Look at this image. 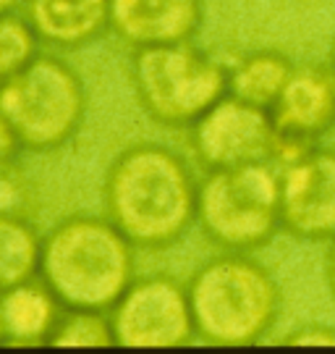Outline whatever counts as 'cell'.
<instances>
[{
	"instance_id": "cell-6",
	"label": "cell",
	"mask_w": 335,
	"mask_h": 354,
	"mask_svg": "<svg viewBox=\"0 0 335 354\" xmlns=\"http://www.w3.org/2000/svg\"><path fill=\"white\" fill-rule=\"evenodd\" d=\"M87 108L84 84L68 64L35 55L0 84V115L26 150H55L74 137Z\"/></svg>"
},
{
	"instance_id": "cell-22",
	"label": "cell",
	"mask_w": 335,
	"mask_h": 354,
	"mask_svg": "<svg viewBox=\"0 0 335 354\" xmlns=\"http://www.w3.org/2000/svg\"><path fill=\"white\" fill-rule=\"evenodd\" d=\"M6 339V328H3V315H0V342Z\"/></svg>"
},
{
	"instance_id": "cell-12",
	"label": "cell",
	"mask_w": 335,
	"mask_h": 354,
	"mask_svg": "<svg viewBox=\"0 0 335 354\" xmlns=\"http://www.w3.org/2000/svg\"><path fill=\"white\" fill-rule=\"evenodd\" d=\"M29 24L55 45H84L111 24V0H26Z\"/></svg>"
},
{
	"instance_id": "cell-16",
	"label": "cell",
	"mask_w": 335,
	"mask_h": 354,
	"mask_svg": "<svg viewBox=\"0 0 335 354\" xmlns=\"http://www.w3.org/2000/svg\"><path fill=\"white\" fill-rule=\"evenodd\" d=\"M45 344L52 346H118L113 320L102 310H66Z\"/></svg>"
},
{
	"instance_id": "cell-9",
	"label": "cell",
	"mask_w": 335,
	"mask_h": 354,
	"mask_svg": "<svg viewBox=\"0 0 335 354\" xmlns=\"http://www.w3.org/2000/svg\"><path fill=\"white\" fill-rule=\"evenodd\" d=\"M280 223L296 239L335 236V150L309 147L286 163L280 174Z\"/></svg>"
},
{
	"instance_id": "cell-7",
	"label": "cell",
	"mask_w": 335,
	"mask_h": 354,
	"mask_svg": "<svg viewBox=\"0 0 335 354\" xmlns=\"http://www.w3.org/2000/svg\"><path fill=\"white\" fill-rule=\"evenodd\" d=\"M113 330L118 346L171 349L194 336L189 291L173 279H144L131 283L113 304Z\"/></svg>"
},
{
	"instance_id": "cell-8",
	"label": "cell",
	"mask_w": 335,
	"mask_h": 354,
	"mask_svg": "<svg viewBox=\"0 0 335 354\" xmlns=\"http://www.w3.org/2000/svg\"><path fill=\"white\" fill-rule=\"evenodd\" d=\"M194 150L207 171L275 160L278 134L267 108L223 95L191 127Z\"/></svg>"
},
{
	"instance_id": "cell-4",
	"label": "cell",
	"mask_w": 335,
	"mask_h": 354,
	"mask_svg": "<svg viewBox=\"0 0 335 354\" xmlns=\"http://www.w3.org/2000/svg\"><path fill=\"white\" fill-rule=\"evenodd\" d=\"M197 221L207 239L231 252L267 244L283 226L280 174L270 160L215 168L197 187Z\"/></svg>"
},
{
	"instance_id": "cell-5",
	"label": "cell",
	"mask_w": 335,
	"mask_h": 354,
	"mask_svg": "<svg viewBox=\"0 0 335 354\" xmlns=\"http://www.w3.org/2000/svg\"><path fill=\"white\" fill-rule=\"evenodd\" d=\"M131 74L142 108L165 127H194L228 95L231 79L223 66L189 39L137 48Z\"/></svg>"
},
{
	"instance_id": "cell-18",
	"label": "cell",
	"mask_w": 335,
	"mask_h": 354,
	"mask_svg": "<svg viewBox=\"0 0 335 354\" xmlns=\"http://www.w3.org/2000/svg\"><path fill=\"white\" fill-rule=\"evenodd\" d=\"M24 181L11 168V160H0V213H19L24 207Z\"/></svg>"
},
{
	"instance_id": "cell-14",
	"label": "cell",
	"mask_w": 335,
	"mask_h": 354,
	"mask_svg": "<svg viewBox=\"0 0 335 354\" xmlns=\"http://www.w3.org/2000/svg\"><path fill=\"white\" fill-rule=\"evenodd\" d=\"M296 66L288 61L283 53L275 50H257L244 55L231 71L228 79V92L241 100L254 102L260 108H273L275 100L280 97L283 87L294 74Z\"/></svg>"
},
{
	"instance_id": "cell-2",
	"label": "cell",
	"mask_w": 335,
	"mask_h": 354,
	"mask_svg": "<svg viewBox=\"0 0 335 354\" xmlns=\"http://www.w3.org/2000/svg\"><path fill=\"white\" fill-rule=\"evenodd\" d=\"M131 273V239L111 218H68L42 241L39 276L63 310H111Z\"/></svg>"
},
{
	"instance_id": "cell-3",
	"label": "cell",
	"mask_w": 335,
	"mask_h": 354,
	"mask_svg": "<svg viewBox=\"0 0 335 354\" xmlns=\"http://www.w3.org/2000/svg\"><path fill=\"white\" fill-rule=\"evenodd\" d=\"M186 291L197 333L220 346L260 342L280 313V289L270 270L241 252L204 263Z\"/></svg>"
},
{
	"instance_id": "cell-21",
	"label": "cell",
	"mask_w": 335,
	"mask_h": 354,
	"mask_svg": "<svg viewBox=\"0 0 335 354\" xmlns=\"http://www.w3.org/2000/svg\"><path fill=\"white\" fill-rule=\"evenodd\" d=\"M21 0H0V16H8V13H13V8L19 6Z\"/></svg>"
},
{
	"instance_id": "cell-15",
	"label": "cell",
	"mask_w": 335,
	"mask_h": 354,
	"mask_svg": "<svg viewBox=\"0 0 335 354\" xmlns=\"http://www.w3.org/2000/svg\"><path fill=\"white\" fill-rule=\"evenodd\" d=\"M42 260V241L29 221L0 213V294L35 279Z\"/></svg>"
},
{
	"instance_id": "cell-20",
	"label": "cell",
	"mask_w": 335,
	"mask_h": 354,
	"mask_svg": "<svg viewBox=\"0 0 335 354\" xmlns=\"http://www.w3.org/2000/svg\"><path fill=\"white\" fill-rule=\"evenodd\" d=\"M325 279H327L330 294L335 299V236L330 239V250H327V260H325Z\"/></svg>"
},
{
	"instance_id": "cell-13",
	"label": "cell",
	"mask_w": 335,
	"mask_h": 354,
	"mask_svg": "<svg viewBox=\"0 0 335 354\" xmlns=\"http://www.w3.org/2000/svg\"><path fill=\"white\" fill-rule=\"evenodd\" d=\"M58 299L52 291L42 283H19L13 289H6L0 294V315L6 336L19 344L48 342L55 323H58Z\"/></svg>"
},
{
	"instance_id": "cell-1",
	"label": "cell",
	"mask_w": 335,
	"mask_h": 354,
	"mask_svg": "<svg viewBox=\"0 0 335 354\" xmlns=\"http://www.w3.org/2000/svg\"><path fill=\"white\" fill-rule=\"evenodd\" d=\"M108 218L139 247H168L197 218V184L173 150L142 142L113 160L105 178Z\"/></svg>"
},
{
	"instance_id": "cell-17",
	"label": "cell",
	"mask_w": 335,
	"mask_h": 354,
	"mask_svg": "<svg viewBox=\"0 0 335 354\" xmlns=\"http://www.w3.org/2000/svg\"><path fill=\"white\" fill-rule=\"evenodd\" d=\"M37 37L39 35L29 21L11 13L0 16V84L37 55Z\"/></svg>"
},
{
	"instance_id": "cell-11",
	"label": "cell",
	"mask_w": 335,
	"mask_h": 354,
	"mask_svg": "<svg viewBox=\"0 0 335 354\" xmlns=\"http://www.w3.org/2000/svg\"><path fill=\"white\" fill-rule=\"evenodd\" d=\"M202 16L204 0H111L113 29L137 48L191 39Z\"/></svg>"
},
{
	"instance_id": "cell-23",
	"label": "cell",
	"mask_w": 335,
	"mask_h": 354,
	"mask_svg": "<svg viewBox=\"0 0 335 354\" xmlns=\"http://www.w3.org/2000/svg\"><path fill=\"white\" fill-rule=\"evenodd\" d=\"M330 55H333V68H335V39H333V50H330Z\"/></svg>"
},
{
	"instance_id": "cell-19",
	"label": "cell",
	"mask_w": 335,
	"mask_h": 354,
	"mask_svg": "<svg viewBox=\"0 0 335 354\" xmlns=\"http://www.w3.org/2000/svg\"><path fill=\"white\" fill-rule=\"evenodd\" d=\"M283 344L291 346H335V328L330 326H304L288 333Z\"/></svg>"
},
{
	"instance_id": "cell-10",
	"label": "cell",
	"mask_w": 335,
	"mask_h": 354,
	"mask_svg": "<svg viewBox=\"0 0 335 354\" xmlns=\"http://www.w3.org/2000/svg\"><path fill=\"white\" fill-rule=\"evenodd\" d=\"M278 134L275 158L288 163L335 124V68L296 66L280 97L270 108Z\"/></svg>"
}]
</instances>
